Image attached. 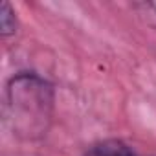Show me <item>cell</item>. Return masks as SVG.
<instances>
[{
  "label": "cell",
  "instance_id": "obj_2",
  "mask_svg": "<svg viewBox=\"0 0 156 156\" xmlns=\"http://www.w3.org/2000/svg\"><path fill=\"white\" fill-rule=\"evenodd\" d=\"M85 156H140V154L121 140H105L92 145L85 152Z\"/></svg>",
  "mask_w": 156,
  "mask_h": 156
},
{
  "label": "cell",
  "instance_id": "obj_1",
  "mask_svg": "<svg viewBox=\"0 0 156 156\" xmlns=\"http://www.w3.org/2000/svg\"><path fill=\"white\" fill-rule=\"evenodd\" d=\"M6 116L19 138H42L53 116V87L35 73L15 75L8 85Z\"/></svg>",
  "mask_w": 156,
  "mask_h": 156
},
{
  "label": "cell",
  "instance_id": "obj_3",
  "mask_svg": "<svg viewBox=\"0 0 156 156\" xmlns=\"http://www.w3.org/2000/svg\"><path fill=\"white\" fill-rule=\"evenodd\" d=\"M17 31V17L9 2L0 4V33L2 37H9Z\"/></svg>",
  "mask_w": 156,
  "mask_h": 156
}]
</instances>
